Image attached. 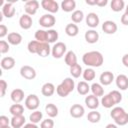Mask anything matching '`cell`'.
<instances>
[{
  "mask_svg": "<svg viewBox=\"0 0 128 128\" xmlns=\"http://www.w3.org/2000/svg\"><path fill=\"white\" fill-rule=\"evenodd\" d=\"M108 94L111 96V98H112V100L114 101L115 104H118V103H120L122 101V94L118 90H112Z\"/></svg>",
  "mask_w": 128,
  "mask_h": 128,
  "instance_id": "42",
  "label": "cell"
},
{
  "mask_svg": "<svg viewBox=\"0 0 128 128\" xmlns=\"http://www.w3.org/2000/svg\"><path fill=\"white\" fill-rule=\"evenodd\" d=\"M70 74L72 75V77L74 78H78L80 77L82 74H83V70H82V67L77 63L73 66L70 67Z\"/></svg>",
  "mask_w": 128,
  "mask_h": 128,
  "instance_id": "39",
  "label": "cell"
},
{
  "mask_svg": "<svg viewBox=\"0 0 128 128\" xmlns=\"http://www.w3.org/2000/svg\"><path fill=\"white\" fill-rule=\"evenodd\" d=\"M86 24L87 26H89L90 28H96L98 25H99V22H100V19H99V16L94 13V12H90L88 13V15L86 16Z\"/></svg>",
  "mask_w": 128,
  "mask_h": 128,
  "instance_id": "10",
  "label": "cell"
},
{
  "mask_svg": "<svg viewBox=\"0 0 128 128\" xmlns=\"http://www.w3.org/2000/svg\"><path fill=\"white\" fill-rule=\"evenodd\" d=\"M50 53H51V48H50L49 43H47V42L41 43L37 55H39L40 57H46V56H48Z\"/></svg>",
  "mask_w": 128,
  "mask_h": 128,
  "instance_id": "27",
  "label": "cell"
},
{
  "mask_svg": "<svg viewBox=\"0 0 128 128\" xmlns=\"http://www.w3.org/2000/svg\"><path fill=\"white\" fill-rule=\"evenodd\" d=\"M9 112L12 114V116H17V115H23L24 112V107L19 104V103H14L10 106Z\"/></svg>",
  "mask_w": 128,
  "mask_h": 128,
  "instance_id": "28",
  "label": "cell"
},
{
  "mask_svg": "<svg viewBox=\"0 0 128 128\" xmlns=\"http://www.w3.org/2000/svg\"><path fill=\"white\" fill-rule=\"evenodd\" d=\"M20 75L27 80H33L36 77V70L29 65H24L20 68Z\"/></svg>",
  "mask_w": 128,
  "mask_h": 128,
  "instance_id": "6",
  "label": "cell"
},
{
  "mask_svg": "<svg viewBox=\"0 0 128 128\" xmlns=\"http://www.w3.org/2000/svg\"><path fill=\"white\" fill-rule=\"evenodd\" d=\"M76 8V2L74 0H64L61 2V9L64 12H74Z\"/></svg>",
  "mask_w": 128,
  "mask_h": 128,
  "instance_id": "23",
  "label": "cell"
},
{
  "mask_svg": "<svg viewBox=\"0 0 128 128\" xmlns=\"http://www.w3.org/2000/svg\"><path fill=\"white\" fill-rule=\"evenodd\" d=\"M114 122L116 123V125H119V126H124V125H126V124L128 123V113L126 112L123 116H121V117H119L118 119L114 120Z\"/></svg>",
  "mask_w": 128,
  "mask_h": 128,
  "instance_id": "43",
  "label": "cell"
},
{
  "mask_svg": "<svg viewBox=\"0 0 128 128\" xmlns=\"http://www.w3.org/2000/svg\"><path fill=\"white\" fill-rule=\"evenodd\" d=\"M42 117H43L42 112L39 111V110H35V111H33V112L30 114V116H29V120H30L31 123L37 124V123H39V122L42 120Z\"/></svg>",
  "mask_w": 128,
  "mask_h": 128,
  "instance_id": "36",
  "label": "cell"
},
{
  "mask_svg": "<svg viewBox=\"0 0 128 128\" xmlns=\"http://www.w3.org/2000/svg\"><path fill=\"white\" fill-rule=\"evenodd\" d=\"M40 42H38V41H36V40H32V41H30L29 43H28V45H27V49H28V51L30 52V53H32V54H37L38 53V50H39V47H40Z\"/></svg>",
  "mask_w": 128,
  "mask_h": 128,
  "instance_id": "41",
  "label": "cell"
},
{
  "mask_svg": "<svg viewBox=\"0 0 128 128\" xmlns=\"http://www.w3.org/2000/svg\"><path fill=\"white\" fill-rule=\"evenodd\" d=\"M101 119V114L99 112H97L96 110H92L88 113L87 115V120L90 123H98Z\"/></svg>",
  "mask_w": 128,
  "mask_h": 128,
  "instance_id": "35",
  "label": "cell"
},
{
  "mask_svg": "<svg viewBox=\"0 0 128 128\" xmlns=\"http://www.w3.org/2000/svg\"><path fill=\"white\" fill-rule=\"evenodd\" d=\"M125 9H126V10H125V12H128V5L126 6V8H125Z\"/></svg>",
  "mask_w": 128,
  "mask_h": 128,
  "instance_id": "56",
  "label": "cell"
},
{
  "mask_svg": "<svg viewBox=\"0 0 128 128\" xmlns=\"http://www.w3.org/2000/svg\"><path fill=\"white\" fill-rule=\"evenodd\" d=\"M55 23H56V19L52 14H44L39 19V24L43 28L51 29L55 25Z\"/></svg>",
  "mask_w": 128,
  "mask_h": 128,
  "instance_id": "5",
  "label": "cell"
},
{
  "mask_svg": "<svg viewBox=\"0 0 128 128\" xmlns=\"http://www.w3.org/2000/svg\"><path fill=\"white\" fill-rule=\"evenodd\" d=\"M7 87H8L7 82H6L5 80L1 79V80H0V95H1V97H4V96H5Z\"/></svg>",
  "mask_w": 128,
  "mask_h": 128,
  "instance_id": "46",
  "label": "cell"
},
{
  "mask_svg": "<svg viewBox=\"0 0 128 128\" xmlns=\"http://www.w3.org/2000/svg\"><path fill=\"white\" fill-rule=\"evenodd\" d=\"M83 63L92 68V67H100L104 62V57L99 51H89L84 53L82 56Z\"/></svg>",
  "mask_w": 128,
  "mask_h": 128,
  "instance_id": "1",
  "label": "cell"
},
{
  "mask_svg": "<svg viewBox=\"0 0 128 128\" xmlns=\"http://www.w3.org/2000/svg\"><path fill=\"white\" fill-rule=\"evenodd\" d=\"M67 50V47H66V44L63 43V42H56L53 47L51 48V54L54 58L56 59H59L63 56H65V54L67 53L66 52Z\"/></svg>",
  "mask_w": 128,
  "mask_h": 128,
  "instance_id": "3",
  "label": "cell"
},
{
  "mask_svg": "<svg viewBox=\"0 0 128 128\" xmlns=\"http://www.w3.org/2000/svg\"><path fill=\"white\" fill-rule=\"evenodd\" d=\"M64 60L66 65H68L69 67L77 64V56L74 51H68L64 56Z\"/></svg>",
  "mask_w": 128,
  "mask_h": 128,
  "instance_id": "24",
  "label": "cell"
},
{
  "mask_svg": "<svg viewBox=\"0 0 128 128\" xmlns=\"http://www.w3.org/2000/svg\"><path fill=\"white\" fill-rule=\"evenodd\" d=\"M111 10L114 12H120L125 7V2L123 0H112L110 4Z\"/></svg>",
  "mask_w": 128,
  "mask_h": 128,
  "instance_id": "31",
  "label": "cell"
},
{
  "mask_svg": "<svg viewBox=\"0 0 128 128\" xmlns=\"http://www.w3.org/2000/svg\"><path fill=\"white\" fill-rule=\"evenodd\" d=\"M45 112L47 113V115L50 117V118H54L58 115V108L55 104L53 103H48L46 106H45Z\"/></svg>",
  "mask_w": 128,
  "mask_h": 128,
  "instance_id": "29",
  "label": "cell"
},
{
  "mask_svg": "<svg viewBox=\"0 0 128 128\" xmlns=\"http://www.w3.org/2000/svg\"><path fill=\"white\" fill-rule=\"evenodd\" d=\"M85 104H86V106H87L89 109L95 110V109L98 108V106H99V104H100V101H99L98 97H96L95 95L91 94V95L86 96V98H85Z\"/></svg>",
  "mask_w": 128,
  "mask_h": 128,
  "instance_id": "12",
  "label": "cell"
},
{
  "mask_svg": "<svg viewBox=\"0 0 128 128\" xmlns=\"http://www.w3.org/2000/svg\"><path fill=\"white\" fill-rule=\"evenodd\" d=\"M0 128H11L10 126H4V127H0Z\"/></svg>",
  "mask_w": 128,
  "mask_h": 128,
  "instance_id": "55",
  "label": "cell"
},
{
  "mask_svg": "<svg viewBox=\"0 0 128 128\" xmlns=\"http://www.w3.org/2000/svg\"><path fill=\"white\" fill-rule=\"evenodd\" d=\"M55 91H56V88H55L54 84L53 83H50V82H47V83L43 84L42 87H41V93L45 97L52 96L55 93Z\"/></svg>",
  "mask_w": 128,
  "mask_h": 128,
  "instance_id": "16",
  "label": "cell"
},
{
  "mask_svg": "<svg viewBox=\"0 0 128 128\" xmlns=\"http://www.w3.org/2000/svg\"><path fill=\"white\" fill-rule=\"evenodd\" d=\"M1 12L6 18H12L15 14V8L13 7V3L12 2H6L3 5Z\"/></svg>",
  "mask_w": 128,
  "mask_h": 128,
  "instance_id": "17",
  "label": "cell"
},
{
  "mask_svg": "<svg viewBox=\"0 0 128 128\" xmlns=\"http://www.w3.org/2000/svg\"><path fill=\"white\" fill-rule=\"evenodd\" d=\"M7 40H8L7 42L11 45H19L22 42V36L17 32H11L8 34Z\"/></svg>",
  "mask_w": 128,
  "mask_h": 128,
  "instance_id": "22",
  "label": "cell"
},
{
  "mask_svg": "<svg viewBox=\"0 0 128 128\" xmlns=\"http://www.w3.org/2000/svg\"><path fill=\"white\" fill-rule=\"evenodd\" d=\"M25 107L29 110H32V111H35L37 110V108L39 107L40 105V100L38 98L37 95L35 94H30L26 97L25 99Z\"/></svg>",
  "mask_w": 128,
  "mask_h": 128,
  "instance_id": "4",
  "label": "cell"
},
{
  "mask_svg": "<svg viewBox=\"0 0 128 128\" xmlns=\"http://www.w3.org/2000/svg\"><path fill=\"white\" fill-rule=\"evenodd\" d=\"M115 82H116V86L120 90H126L128 88V77L124 74L118 75L115 79Z\"/></svg>",
  "mask_w": 128,
  "mask_h": 128,
  "instance_id": "19",
  "label": "cell"
},
{
  "mask_svg": "<svg viewBox=\"0 0 128 128\" xmlns=\"http://www.w3.org/2000/svg\"><path fill=\"white\" fill-rule=\"evenodd\" d=\"M105 128H118V126H117L116 124H112V123H110V124H107Z\"/></svg>",
  "mask_w": 128,
  "mask_h": 128,
  "instance_id": "54",
  "label": "cell"
},
{
  "mask_svg": "<svg viewBox=\"0 0 128 128\" xmlns=\"http://www.w3.org/2000/svg\"><path fill=\"white\" fill-rule=\"evenodd\" d=\"M85 113V109L80 104H74L70 107V115L73 118H81Z\"/></svg>",
  "mask_w": 128,
  "mask_h": 128,
  "instance_id": "15",
  "label": "cell"
},
{
  "mask_svg": "<svg viewBox=\"0 0 128 128\" xmlns=\"http://www.w3.org/2000/svg\"><path fill=\"white\" fill-rule=\"evenodd\" d=\"M85 2L88 5H96V0H86Z\"/></svg>",
  "mask_w": 128,
  "mask_h": 128,
  "instance_id": "53",
  "label": "cell"
},
{
  "mask_svg": "<svg viewBox=\"0 0 128 128\" xmlns=\"http://www.w3.org/2000/svg\"><path fill=\"white\" fill-rule=\"evenodd\" d=\"M10 97H11V100L14 103H20L24 99V91L20 88H16V89L12 90V92L10 94Z\"/></svg>",
  "mask_w": 128,
  "mask_h": 128,
  "instance_id": "20",
  "label": "cell"
},
{
  "mask_svg": "<svg viewBox=\"0 0 128 128\" xmlns=\"http://www.w3.org/2000/svg\"><path fill=\"white\" fill-rule=\"evenodd\" d=\"M90 90L92 91V94L96 97H102L104 95V88L100 83H93L90 86Z\"/></svg>",
  "mask_w": 128,
  "mask_h": 128,
  "instance_id": "26",
  "label": "cell"
},
{
  "mask_svg": "<svg viewBox=\"0 0 128 128\" xmlns=\"http://www.w3.org/2000/svg\"><path fill=\"white\" fill-rule=\"evenodd\" d=\"M77 92L80 95H87L88 92L90 91V86L88 85V83L86 81H80L77 84Z\"/></svg>",
  "mask_w": 128,
  "mask_h": 128,
  "instance_id": "30",
  "label": "cell"
},
{
  "mask_svg": "<svg viewBox=\"0 0 128 128\" xmlns=\"http://www.w3.org/2000/svg\"><path fill=\"white\" fill-rule=\"evenodd\" d=\"M53 127H54V121L51 118L42 120L40 123V128H53Z\"/></svg>",
  "mask_w": 128,
  "mask_h": 128,
  "instance_id": "44",
  "label": "cell"
},
{
  "mask_svg": "<svg viewBox=\"0 0 128 128\" xmlns=\"http://www.w3.org/2000/svg\"><path fill=\"white\" fill-rule=\"evenodd\" d=\"M59 34L55 29H48L47 30V43H54L58 40Z\"/></svg>",
  "mask_w": 128,
  "mask_h": 128,
  "instance_id": "37",
  "label": "cell"
},
{
  "mask_svg": "<svg viewBox=\"0 0 128 128\" xmlns=\"http://www.w3.org/2000/svg\"><path fill=\"white\" fill-rule=\"evenodd\" d=\"M23 128H39L36 124H34V123H27V124H25L24 126H23Z\"/></svg>",
  "mask_w": 128,
  "mask_h": 128,
  "instance_id": "52",
  "label": "cell"
},
{
  "mask_svg": "<svg viewBox=\"0 0 128 128\" xmlns=\"http://www.w3.org/2000/svg\"><path fill=\"white\" fill-rule=\"evenodd\" d=\"M117 29H118L117 24L112 20H106L102 24V30L106 34H114L116 33Z\"/></svg>",
  "mask_w": 128,
  "mask_h": 128,
  "instance_id": "9",
  "label": "cell"
},
{
  "mask_svg": "<svg viewBox=\"0 0 128 128\" xmlns=\"http://www.w3.org/2000/svg\"><path fill=\"white\" fill-rule=\"evenodd\" d=\"M121 23L123 25H128V12H124V14L121 16Z\"/></svg>",
  "mask_w": 128,
  "mask_h": 128,
  "instance_id": "49",
  "label": "cell"
},
{
  "mask_svg": "<svg viewBox=\"0 0 128 128\" xmlns=\"http://www.w3.org/2000/svg\"><path fill=\"white\" fill-rule=\"evenodd\" d=\"M74 88H75L74 80L70 77H67L56 87V93L60 97H67L74 90Z\"/></svg>",
  "mask_w": 128,
  "mask_h": 128,
  "instance_id": "2",
  "label": "cell"
},
{
  "mask_svg": "<svg viewBox=\"0 0 128 128\" xmlns=\"http://www.w3.org/2000/svg\"><path fill=\"white\" fill-rule=\"evenodd\" d=\"M39 2L37 0H29L25 3L24 5V10H25V14H28L30 16H33L37 13L38 8H39Z\"/></svg>",
  "mask_w": 128,
  "mask_h": 128,
  "instance_id": "8",
  "label": "cell"
},
{
  "mask_svg": "<svg viewBox=\"0 0 128 128\" xmlns=\"http://www.w3.org/2000/svg\"><path fill=\"white\" fill-rule=\"evenodd\" d=\"M9 48H10V46H9V43L7 41H5V40L0 41V53L1 54L7 53L9 51Z\"/></svg>",
  "mask_w": 128,
  "mask_h": 128,
  "instance_id": "45",
  "label": "cell"
},
{
  "mask_svg": "<svg viewBox=\"0 0 128 128\" xmlns=\"http://www.w3.org/2000/svg\"><path fill=\"white\" fill-rule=\"evenodd\" d=\"M35 40L40 42V43H45L47 42V31L43 30V29H39L35 32Z\"/></svg>",
  "mask_w": 128,
  "mask_h": 128,
  "instance_id": "33",
  "label": "cell"
},
{
  "mask_svg": "<svg viewBox=\"0 0 128 128\" xmlns=\"http://www.w3.org/2000/svg\"><path fill=\"white\" fill-rule=\"evenodd\" d=\"M100 103H101V105H102L103 107H105V108H107V109L112 108L114 105H116V104L114 103V101L112 100V98H111V96H110L109 94L103 95L102 98H101Z\"/></svg>",
  "mask_w": 128,
  "mask_h": 128,
  "instance_id": "32",
  "label": "cell"
},
{
  "mask_svg": "<svg viewBox=\"0 0 128 128\" xmlns=\"http://www.w3.org/2000/svg\"><path fill=\"white\" fill-rule=\"evenodd\" d=\"M95 75H96V73H95V71H94L93 68H87V69H85L83 71V74H82V76H83V78H84V80L86 82L87 81L89 82V81L94 80Z\"/></svg>",
  "mask_w": 128,
  "mask_h": 128,
  "instance_id": "40",
  "label": "cell"
},
{
  "mask_svg": "<svg viewBox=\"0 0 128 128\" xmlns=\"http://www.w3.org/2000/svg\"><path fill=\"white\" fill-rule=\"evenodd\" d=\"M7 34H8V28L4 24H1L0 25V38L5 37Z\"/></svg>",
  "mask_w": 128,
  "mask_h": 128,
  "instance_id": "48",
  "label": "cell"
},
{
  "mask_svg": "<svg viewBox=\"0 0 128 128\" xmlns=\"http://www.w3.org/2000/svg\"><path fill=\"white\" fill-rule=\"evenodd\" d=\"M107 3H108L107 0H96V5L99 7H104L107 5Z\"/></svg>",
  "mask_w": 128,
  "mask_h": 128,
  "instance_id": "50",
  "label": "cell"
},
{
  "mask_svg": "<svg viewBox=\"0 0 128 128\" xmlns=\"http://www.w3.org/2000/svg\"><path fill=\"white\" fill-rule=\"evenodd\" d=\"M84 38H85V40H86L87 43L94 44V43H96L99 40V34H98V32L96 30L90 29V30H87L85 32Z\"/></svg>",
  "mask_w": 128,
  "mask_h": 128,
  "instance_id": "14",
  "label": "cell"
},
{
  "mask_svg": "<svg viewBox=\"0 0 128 128\" xmlns=\"http://www.w3.org/2000/svg\"><path fill=\"white\" fill-rule=\"evenodd\" d=\"M114 80H115L114 79V74L110 71H105V72L101 73V75L99 77V81H100V84L102 86H108Z\"/></svg>",
  "mask_w": 128,
  "mask_h": 128,
  "instance_id": "11",
  "label": "cell"
},
{
  "mask_svg": "<svg viewBox=\"0 0 128 128\" xmlns=\"http://www.w3.org/2000/svg\"><path fill=\"white\" fill-rule=\"evenodd\" d=\"M125 113H126V111L122 107H114V108H112V110L110 112V116L113 120H116L119 117L123 116Z\"/></svg>",
  "mask_w": 128,
  "mask_h": 128,
  "instance_id": "34",
  "label": "cell"
},
{
  "mask_svg": "<svg viewBox=\"0 0 128 128\" xmlns=\"http://www.w3.org/2000/svg\"><path fill=\"white\" fill-rule=\"evenodd\" d=\"M122 63H123V65L125 67H128V53L125 54V55H123V57H122Z\"/></svg>",
  "mask_w": 128,
  "mask_h": 128,
  "instance_id": "51",
  "label": "cell"
},
{
  "mask_svg": "<svg viewBox=\"0 0 128 128\" xmlns=\"http://www.w3.org/2000/svg\"><path fill=\"white\" fill-rule=\"evenodd\" d=\"M11 127L12 128H22L25 125V117L23 115L13 116L11 118Z\"/></svg>",
  "mask_w": 128,
  "mask_h": 128,
  "instance_id": "21",
  "label": "cell"
},
{
  "mask_svg": "<svg viewBox=\"0 0 128 128\" xmlns=\"http://www.w3.org/2000/svg\"><path fill=\"white\" fill-rule=\"evenodd\" d=\"M32 24H33L32 17H31L30 15H28V14H23V15L20 17V19H19V25H20V27H21L22 29H24V30L30 29L31 26H32Z\"/></svg>",
  "mask_w": 128,
  "mask_h": 128,
  "instance_id": "13",
  "label": "cell"
},
{
  "mask_svg": "<svg viewBox=\"0 0 128 128\" xmlns=\"http://www.w3.org/2000/svg\"><path fill=\"white\" fill-rule=\"evenodd\" d=\"M16 64V61L13 57H4L1 59V62H0V65H1V68L4 69V70H11Z\"/></svg>",
  "mask_w": 128,
  "mask_h": 128,
  "instance_id": "18",
  "label": "cell"
},
{
  "mask_svg": "<svg viewBox=\"0 0 128 128\" xmlns=\"http://www.w3.org/2000/svg\"><path fill=\"white\" fill-rule=\"evenodd\" d=\"M83 19H84V13H83V11H81V10H75L74 12H72L71 20H72L73 23H75V24L80 23Z\"/></svg>",
  "mask_w": 128,
  "mask_h": 128,
  "instance_id": "38",
  "label": "cell"
},
{
  "mask_svg": "<svg viewBox=\"0 0 128 128\" xmlns=\"http://www.w3.org/2000/svg\"><path fill=\"white\" fill-rule=\"evenodd\" d=\"M65 33L70 37H75L79 33V27L75 23L67 24L65 27Z\"/></svg>",
  "mask_w": 128,
  "mask_h": 128,
  "instance_id": "25",
  "label": "cell"
},
{
  "mask_svg": "<svg viewBox=\"0 0 128 128\" xmlns=\"http://www.w3.org/2000/svg\"><path fill=\"white\" fill-rule=\"evenodd\" d=\"M10 122H11V119H9L7 116H5V115L0 116V127L9 126V123Z\"/></svg>",
  "mask_w": 128,
  "mask_h": 128,
  "instance_id": "47",
  "label": "cell"
},
{
  "mask_svg": "<svg viewBox=\"0 0 128 128\" xmlns=\"http://www.w3.org/2000/svg\"><path fill=\"white\" fill-rule=\"evenodd\" d=\"M40 5L49 13H57L59 10V4L54 0H42Z\"/></svg>",
  "mask_w": 128,
  "mask_h": 128,
  "instance_id": "7",
  "label": "cell"
}]
</instances>
